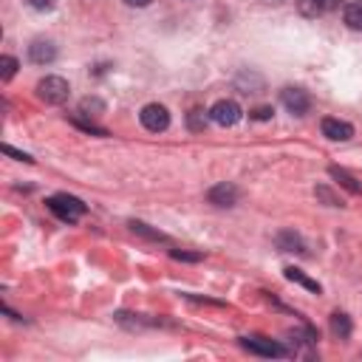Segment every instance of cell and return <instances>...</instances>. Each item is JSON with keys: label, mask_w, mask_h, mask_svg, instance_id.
Here are the masks:
<instances>
[{"label": "cell", "mask_w": 362, "mask_h": 362, "mask_svg": "<svg viewBox=\"0 0 362 362\" xmlns=\"http://www.w3.org/2000/svg\"><path fill=\"white\" fill-rule=\"evenodd\" d=\"M37 97L45 105H63L71 97V85L63 77H45V79L37 82Z\"/></svg>", "instance_id": "cell-1"}, {"label": "cell", "mask_w": 362, "mask_h": 362, "mask_svg": "<svg viewBox=\"0 0 362 362\" xmlns=\"http://www.w3.org/2000/svg\"><path fill=\"white\" fill-rule=\"evenodd\" d=\"M45 207H49L60 221H68V223H74V221H79L82 215H85V204L79 201V198H74V196H68V193H60V196H52L49 201H45Z\"/></svg>", "instance_id": "cell-2"}, {"label": "cell", "mask_w": 362, "mask_h": 362, "mask_svg": "<svg viewBox=\"0 0 362 362\" xmlns=\"http://www.w3.org/2000/svg\"><path fill=\"white\" fill-rule=\"evenodd\" d=\"M241 116H244V111H241V105H238L235 100H218V102L210 108V119H212L215 125H221V127L238 125Z\"/></svg>", "instance_id": "cell-3"}, {"label": "cell", "mask_w": 362, "mask_h": 362, "mask_svg": "<svg viewBox=\"0 0 362 362\" xmlns=\"http://www.w3.org/2000/svg\"><path fill=\"white\" fill-rule=\"evenodd\" d=\"M139 122L145 125V130H150V133H162V130L170 127V111H167L164 105H159V102H150V105L142 108Z\"/></svg>", "instance_id": "cell-4"}, {"label": "cell", "mask_w": 362, "mask_h": 362, "mask_svg": "<svg viewBox=\"0 0 362 362\" xmlns=\"http://www.w3.org/2000/svg\"><path fill=\"white\" fill-rule=\"evenodd\" d=\"M241 345L249 351V354H258V356H289V351L275 343V340H266V337H244Z\"/></svg>", "instance_id": "cell-5"}, {"label": "cell", "mask_w": 362, "mask_h": 362, "mask_svg": "<svg viewBox=\"0 0 362 362\" xmlns=\"http://www.w3.org/2000/svg\"><path fill=\"white\" fill-rule=\"evenodd\" d=\"M281 102L289 113L294 116H306L308 108H311V97L306 94L303 88H283V94H281Z\"/></svg>", "instance_id": "cell-6"}, {"label": "cell", "mask_w": 362, "mask_h": 362, "mask_svg": "<svg viewBox=\"0 0 362 362\" xmlns=\"http://www.w3.org/2000/svg\"><path fill=\"white\" fill-rule=\"evenodd\" d=\"M29 60L34 65H52L57 60V45L52 40H34L29 45Z\"/></svg>", "instance_id": "cell-7"}, {"label": "cell", "mask_w": 362, "mask_h": 362, "mask_svg": "<svg viewBox=\"0 0 362 362\" xmlns=\"http://www.w3.org/2000/svg\"><path fill=\"white\" fill-rule=\"evenodd\" d=\"M241 198L238 187L235 184H226V181H221V184H215L210 193H207V201L215 204V207H235Z\"/></svg>", "instance_id": "cell-8"}, {"label": "cell", "mask_w": 362, "mask_h": 362, "mask_svg": "<svg viewBox=\"0 0 362 362\" xmlns=\"http://www.w3.org/2000/svg\"><path fill=\"white\" fill-rule=\"evenodd\" d=\"M323 136L326 139H331V142H348L351 136H354V127L348 125V122H343V119H323Z\"/></svg>", "instance_id": "cell-9"}, {"label": "cell", "mask_w": 362, "mask_h": 362, "mask_svg": "<svg viewBox=\"0 0 362 362\" xmlns=\"http://www.w3.org/2000/svg\"><path fill=\"white\" fill-rule=\"evenodd\" d=\"M275 244H278V249H281V252H306V244H303V238H300L297 233H292V230H283V233H278Z\"/></svg>", "instance_id": "cell-10"}, {"label": "cell", "mask_w": 362, "mask_h": 362, "mask_svg": "<svg viewBox=\"0 0 362 362\" xmlns=\"http://www.w3.org/2000/svg\"><path fill=\"white\" fill-rule=\"evenodd\" d=\"M283 275H286V281H292V283H297V286H303V289H308V292H314V294H320V292H323L320 283L311 281V278H306L303 272L294 269V266H286V269H283Z\"/></svg>", "instance_id": "cell-11"}, {"label": "cell", "mask_w": 362, "mask_h": 362, "mask_svg": "<svg viewBox=\"0 0 362 362\" xmlns=\"http://www.w3.org/2000/svg\"><path fill=\"white\" fill-rule=\"evenodd\" d=\"M351 317L348 314H343V311H337V314H331V331L340 337V340H348L351 337Z\"/></svg>", "instance_id": "cell-12"}, {"label": "cell", "mask_w": 362, "mask_h": 362, "mask_svg": "<svg viewBox=\"0 0 362 362\" xmlns=\"http://www.w3.org/2000/svg\"><path fill=\"white\" fill-rule=\"evenodd\" d=\"M343 17H345L348 29H354V31H362V0H354V3H348Z\"/></svg>", "instance_id": "cell-13"}, {"label": "cell", "mask_w": 362, "mask_h": 362, "mask_svg": "<svg viewBox=\"0 0 362 362\" xmlns=\"http://www.w3.org/2000/svg\"><path fill=\"white\" fill-rule=\"evenodd\" d=\"M329 173H331V178H337V181H340V184H343L345 190H351V193H362V184H356V181H354V178H351L345 170H340V167H331Z\"/></svg>", "instance_id": "cell-14"}, {"label": "cell", "mask_w": 362, "mask_h": 362, "mask_svg": "<svg viewBox=\"0 0 362 362\" xmlns=\"http://www.w3.org/2000/svg\"><path fill=\"white\" fill-rule=\"evenodd\" d=\"M17 60L15 57H9V54H3V57H0V79H3V82H9L15 74H17Z\"/></svg>", "instance_id": "cell-15"}, {"label": "cell", "mask_w": 362, "mask_h": 362, "mask_svg": "<svg viewBox=\"0 0 362 362\" xmlns=\"http://www.w3.org/2000/svg\"><path fill=\"white\" fill-rule=\"evenodd\" d=\"M297 9H300V15H306V17H317V15H323L320 0H297Z\"/></svg>", "instance_id": "cell-16"}, {"label": "cell", "mask_w": 362, "mask_h": 362, "mask_svg": "<svg viewBox=\"0 0 362 362\" xmlns=\"http://www.w3.org/2000/svg\"><path fill=\"white\" fill-rule=\"evenodd\" d=\"M130 230H133V233H139V235H145V238H153V241H164L162 233L148 230V223H142V221H133V223H130Z\"/></svg>", "instance_id": "cell-17"}, {"label": "cell", "mask_w": 362, "mask_h": 362, "mask_svg": "<svg viewBox=\"0 0 362 362\" xmlns=\"http://www.w3.org/2000/svg\"><path fill=\"white\" fill-rule=\"evenodd\" d=\"M187 125H190V130H204V125H207V116H204V111H190V116H187Z\"/></svg>", "instance_id": "cell-18"}, {"label": "cell", "mask_w": 362, "mask_h": 362, "mask_svg": "<svg viewBox=\"0 0 362 362\" xmlns=\"http://www.w3.org/2000/svg\"><path fill=\"white\" fill-rule=\"evenodd\" d=\"M317 198H323L329 207H343V201H340L329 187H317Z\"/></svg>", "instance_id": "cell-19"}, {"label": "cell", "mask_w": 362, "mask_h": 362, "mask_svg": "<svg viewBox=\"0 0 362 362\" xmlns=\"http://www.w3.org/2000/svg\"><path fill=\"white\" fill-rule=\"evenodd\" d=\"M34 12H52L57 6V0H26Z\"/></svg>", "instance_id": "cell-20"}, {"label": "cell", "mask_w": 362, "mask_h": 362, "mask_svg": "<svg viewBox=\"0 0 362 362\" xmlns=\"http://www.w3.org/2000/svg\"><path fill=\"white\" fill-rule=\"evenodd\" d=\"M82 113H88L90 116V111H105V102H100V100H82Z\"/></svg>", "instance_id": "cell-21"}, {"label": "cell", "mask_w": 362, "mask_h": 362, "mask_svg": "<svg viewBox=\"0 0 362 362\" xmlns=\"http://www.w3.org/2000/svg\"><path fill=\"white\" fill-rule=\"evenodd\" d=\"M3 153H6V156H15V159H17V162H29V164H31V162H34V159H31V156H29V153H20V150H15V148H12V145H3Z\"/></svg>", "instance_id": "cell-22"}, {"label": "cell", "mask_w": 362, "mask_h": 362, "mask_svg": "<svg viewBox=\"0 0 362 362\" xmlns=\"http://www.w3.org/2000/svg\"><path fill=\"white\" fill-rule=\"evenodd\" d=\"M272 113H275L272 108H255L249 116H252V119H258V122H266V119H272Z\"/></svg>", "instance_id": "cell-23"}, {"label": "cell", "mask_w": 362, "mask_h": 362, "mask_svg": "<svg viewBox=\"0 0 362 362\" xmlns=\"http://www.w3.org/2000/svg\"><path fill=\"white\" fill-rule=\"evenodd\" d=\"M170 255H173L175 260H201V255H190V252H175V249H173Z\"/></svg>", "instance_id": "cell-24"}, {"label": "cell", "mask_w": 362, "mask_h": 362, "mask_svg": "<svg viewBox=\"0 0 362 362\" xmlns=\"http://www.w3.org/2000/svg\"><path fill=\"white\" fill-rule=\"evenodd\" d=\"M340 3H343V0H320L323 12H334V9H340Z\"/></svg>", "instance_id": "cell-25"}, {"label": "cell", "mask_w": 362, "mask_h": 362, "mask_svg": "<svg viewBox=\"0 0 362 362\" xmlns=\"http://www.w3.org/2000/svg\"><path fill=\"white\" fill-rule=\"evenodd\" d=\"M127 6H133V9H145V6H150L153 0H125Z\"/></svg>", "instance_id": "cell-26"}]
</instances>
